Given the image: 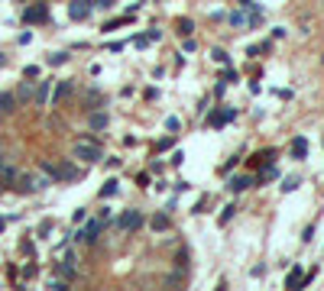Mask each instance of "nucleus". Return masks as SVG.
<instances>
[{
	"label": "nucleus",
	"mask_w": 324,
	"mask_h": 291,
	"mask_svg": "<svg viewBox=\"0 0 324 291\" xmlns=\"http://www.w3.org/2000/svg\"><path fill=\"white\" fill-rule=\"evenodd\" d=\"M39 168H43L52 182H75V178H78V168L68 165V162H43Z\"/></svg>",
	"instance_id": "1"
},
{
	"label": "nucleus",
	"mask_w": 324,
	"mask_h": 291,
	"mask_svg": "<svg viewBox=\"0 0 324 291\" xmlns=\"http://www.w3.org/2000/svg\"><path fill=\"white\" fill-rule=\"evenodd\" d=\"M75 158H81V162H98L101 158V146L85 136V140L75 142Z\"/></svg>",
	"instance_id": "2"
},
{
	"label": "nucleus",
	"mask_w": 324,
	"mask_h": 291,
	"mask_svg": "<svg viewBox=\"0 0 324 291\" xmlns=\"http://www.w3.org/2000/svg\"><path fill=\"white\" fill-rule=\"evenodd\" d=\"M46 16H49L46 4H33V6H26V13H23V20H26V23H43Z\"/></svg>",
	"instance_id": "3"
},
{
	"label": "nucleus",
	"mask_w": 324,
	"mask_h": 291,
	"mask_svg": "<svg viewBox=\"0 0 324 291\" xmlns=\"http://www.w3.org/2000/svg\"><path fill=\"white\" fill-rule=\"evenodd\" d=\"M117 224H120V230H140V224H143V214H140V210H127L120 220H117Z\"/></svg>",
	"instance_id": "4"
},
{
	"label": "nucleus",
	"mask_w": 324,
	"mask_h": 291,
	"mask_svg": "<svg viewBox=\"0 0 324 291\" xmlns=\"http://www.w3.org/2000/svg\"><path fill=\"white\" fill-rule=\"evenodd\" d=\"M88 13H91V0H75V4L68 6V16L72 20H85Z\"/></svg>",
	"instance_id": "5"
},
{
	"label": "nucleus",
	"mask_w": 324,
	"mask_h": 291,
	"mask_svg": "<svg viewBox=\"0 0 324 291\" xmlns=\"http://www.w3.org/2000/svg\"><path fill=\"white\" fill-rule=\"evenodd\" d=\"M68 94H72V81H59V88H55V94H52V107H59Z\"/></svg>",
	"instance_id": "6"
},
{
	"label": "nucleus",
	"mask_w": 324,
	"mask_h": 291,
	"mask_svg": "<svg viewBox=\"0 0 324 291\" xmlns=\"http://www.w3.org/2000/svg\"><path fill=\"white\" fill-rule=\"evenodd\" d=\"M101 230H104V224H101V220H91V224H88L85 230H81V233H85V242H94Z\"/></svg>",
	"instance_id": "7"
},
{
	"label": "nucleus",
	"mask_w": 324,
	"mask_h": 291,
	"mask_svg": "<svg viewBox=\"0 0 324 291\" xmlns=\"http://www.w3.org/2000/svg\"><path fill=\"white\" fill-rule=\"evenodd\" d=\"M250 184H253V178L237 175V178H230V184H227V188H230V191H243V188H250Z\"/></svg>",
	"instance_id": "8"
},
{
	"label": "nucleus",
	"mask_w": 324,
	"mask_h": 291,
	"mask_svg": "<svg viewBox=\"0 0 324 291\" xmlns=\"http://www.w3.org/2000/svg\"><path fill=\"white\" fill-rule=\"evenodd\" d=\"M13 104H17V97H13V94H0V114H13V110H17Z\"/></svg>",
	"instance_id": "9"
},
{
	"label": "nucleus",
	"mask_w": 324,
	"mask_h": 291,
	"mask_svg": "<svg viewBox=\"0 0 324 291\" xmlns=\"http://www.w3.org/2000/svg\"><path fill=\"white\" fill-rule=\"evenodd\" d=\"M298 285H301V266H295L285 278V288H298Z\"/></svg>",
	"instance_id": "10"
},
{
	"label": "nucleus",
	"mask_w": 324,
	"mask_h": 291,
	"mask_svg": "<svg viewBox=\"0 0 324 291\" xmlns=\"http://www.w3.org/2000/svg\"><path fill=\"white\" fill-rule=\"evenodd\" d=\"M227 120H233V110H220V114L211 116V126H224Z\"/></svg>",
	"instance_id": "11"
},
{
	"label": "nucleus",
	"mask_w": 324,
	"mask_h": 291,
	"mask_svg": "<svg viewBox=\"0 0 324 291\" xmlns=\"http://www.w3.org/2000/svg\"><path fill=\"white\" fill-rule=\"evenodd\" d=\"M33 100H36V104H46V100H49V81H43V84H39V91H33Z\"/></svg>",
	"instance_id": "12"
},
{
	"label": "nucleus",
	"mask_w": 324,
	"mask_h": 291,
	"mask_svg": "<svg viewBox=\"0 0 324 291\" xmlns=\"http://www.w3.org/2000/svg\"><path fill=\"white\" fill-rule=\"evenodd\" d=\"M107 123H110L107 114H101V110H98V114H91V126H94V130H104Z\"/></svg>",
	"instance_id": "13"
},
{
	"label": "nucleus",
	"mask_w": 324,
	"mask_h": 291,
	"mask_svg": "<svg viewBox=\"0 0 324 291\" xmlns=\"http://www.w3.org/2000/svg\"><path fill=\"white\" fill-rule=\"evenodd\" d=\"M305 149H308V142H305V140H301V136H298V140L292 142V156H295V158H301V156H305Z\"/></svg>",
	"instance_id": "14"
},
{
	"label": "nucleus",
	"mask_w": 324,
	"mask_h": 291,
	"mask_svg": "<svg viewBox=\"0 0 324 291\" xmlns=\"http://www.w3.org/2000/svg\"><path fill=\"white\" fill-rule=\"evenodd\" d=\"M153 230H169V217H165V214L153 217Z\"/></svg>",
	"instance_id": "15"
},
{
	"label": "nucleus",
	"mask_w": 324,
	"mask_h": 291,
	"mask_svg": "<svg viewBox=\"0 0 324 291\" xmlns=\"http://www.w3.org/2000/svg\"><path fill=\"white\" fill-rule=\"evenodd\" d=\"M191 30H195L191 20H178V32H182V36H191Z\"/></svg>",
	"instance_id": "16"
},
{
	"label": "nucleus",
	"mask_w": 324,
	"mask_h": 291,
	"mask_svg": "<svg viewBox=\"0 0 324 291\" xmlns=\"http://www.w3.org/2000/svg\"><path fill=\"white\" fill-rule=\"evenodd\" d=\"M17 97H20V100H30V97H33V88L23 81V84H20V91H17Z\"/></svg>",
	"instance_id": "17"
},
{
	"label": "nucleus",
	"mask_w": 324,
	"mask_h": 291,
	"mask_svg": "<svg viewBox=\"0 0 324 291\" xmlns=\"http://www.w3.org/2000/svg\"><path fill=\"white\" fill-rule=\"evenodd\" d=\"M110 194H117V182H107L104 188H101V198H110Z\"/></svg>",
	"instance_id": "18"
},
{
	"label": "nucleus",
	"mask_w": 324,
	"mask_h": 291,
	"mask_svg": "<svg viewBox=\"0 0 324 291\" xmlns=\"http://www.w3.org/2000/svg\"><path fill=\"white\" fill-rule=\"evenodd\" d=\"M59 278H72V266H68V259L59 266Z\"/></svg>",
	"instance_id": "19"
},
{
	"label": "nucleus",
	"mask_w": 324,
	"mask_h": 291,
	"mask_svg": "<svg viewBox=\"0 0 324 291\" xmlns=\"http://www.w3.org/2000/svg\"><path fill=\"white\" fill-rule=\"evenodd\" d=\"M233 210H237V207H233V204H227V207H224V214H220V224H227V220L233 217Z\"/></svg>",
	"instance_id": "20"
},
{
	"label": "nucleus",
	"mask_w": 324,
	"mask_h": 291,
	"mask_svg": "<svg viewBox=\"0 0 324 291\" xmlns=\"http://www.w3.org/2000/svg\"><path fill=\"white\" fill-rule=\"evenodd\" d=\"M49 288H52V291H65L68 285H65V278H52V282H49Z\"/></svg>",
	"instance_id": "21"
},
{
	"label": "nucleus",
	"mask_w": 324,
	"mask_h": 291,
	"mask_svg": "<svg viewBox=\"0 0 324 291\" xmlns=\"http://www.w3.org/2000/svg\"><path fill=\"white\" fill-rule=\"evenodd\" d=\"M230 23L233 26H246V16H243V13H230Z\"/></svg>",
	"instance_id": "22"
},
{
	"label": "nucleus",
	"mask_w": 324,
	"mask_h": 291,
	"mask_svg": "<svg viewBox=\"0 0 324 291\" xmlns=\"http://www.w3.org/2000/svg\"><path fill=\"white\" fill-rule=\"evenodd\" d=\"M298 188V178H285V184H282V191H295Z\"/></svg>",
	"instance_id": "23"
},
{
	"label": "nucleus",
	"mask_w": 324,
	"mask_h": 291,
	"mask_svg": "<svg viewBox=\"0 0 324 291\" xmlns=\"http://www.w3.org/2000/svg\"><path fill=\"white\" fill-rule=\"evenodd\" d=\"M85 217H88V214H85V210H81V207H78V210H75V214H72V220H75V224H85Z\"/></svg>",
	"instance_id": "24"
},
{
	"label": "nucleus",
	"mask_w": 324,
	"mask_h": 291,
	"mask_svg": "<svg viewBox=\"0 0 324 291\" xmlns=\"http://www.w3.org/2000/svg\"><path fill=\"white\" fill-rule=\"evenodd\" d=\"M65 58H68V55H65V52H59V55H52L49 62H52V65H62V62H65Z\"/></svg>",
	"instance_id": "25"
},
{
	"label": "nucleus",
	"mask_w": 324,
	"mask_h": 291,
	"mask_svg": "<svg viewBox=\"0 0 324 291\" xmlns=\"http://www.w3.org/2000/svg\"><path fill=\"white\" fill-rule=\"evenodd\" d=\"M114 0H91V6H110Z\"/></svg>",
	"instance_id": "26"
},
{
	"label": "nucleus",
	"mask_w": 324,
	"mask_h": 291,
	"mask_svg": "<svg viewBox=\"0 0 324 291\" xmlns=\"http://www.w3.org/2000/svg\"><path fill=\"white\" fill-rule=\"evenodd\" d=\"M4 226H7V220H4V217H0V230H4Z\"/></svg>",
	"instance_id": "27"
},
{
	"label": "nucleus",
	"mask_w": 324,
	"mask_h": 291,
	"mask_svg": "<svg viewBox=\"0 0 324 291\" xmlns=\"http://www.w3.org/2000/svg\"><path fill=\"white\" fill-rule=\"evenodd\" d=\"M0 65H4V55H0Z\"/></svg>",
	"instance_id": "28"
},
{
	"label": "nucleus",
	"mask_w": 324,
	"mask_h": 291,
	"mask_svg": "<svg viewBox=\"0 0 324 291\" xmlns=\"http://www.w3.org/2000/svg\"><path fill=\"white\" fill-rule=\"evenodd\" d=\"M0 162H4V158H0Z\"/></svg>",
	"instance_id": "29"
}]
</instances>
